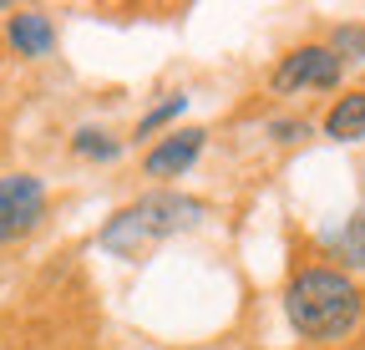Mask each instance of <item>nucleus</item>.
<instances>
[{
  "label": "nucleus",
  "mask_w": 365,
  "mask_h": 350,
  "mask_svg": "<svg viewBox=\"0 0 365 350\" xmlns=\"http://www.w3.org/2000/svg\"><path fill=\"white\" fill-rule=\"evenodd\" d=\"M284 315H289V325H294L299 340L335 345V340L355 335V325L365 315V294L335 264H304L284 284Z\"/></svg>",
  "instance_id": "1"
},
{
  "label": "nucleus",
  "mask_w": 365,
  "mask_h": 350,
  "mask_svg": "<svg viewBox=\"0 0 365 350\" xmlns=\"http://www.w3.org/2000/svg\"><path fill=\"white\" fill-rule=\"evenodd\" d=\"M208 218V203L193 193H178V188H153L143 198L122 203L107 224L97 229V249L112 259H143L153 244L173 239V234H188Z\"/></svg>",
  "instance_id": "2"
},
{
  "label": "nucleus",
  "mask_w": 365,
  "mask_h": 350,
  "mask_svg": "<svg viewBox=\"0 0 365 350\" xmlns=\"http://www.w3.org/2000/svg\"><path fill=\"white\" fill-rule=\"evenodd\" d=\"M340 81H345V61L325 46V41L294 46L289 56H279V66L269 71V86L279 97H294V92H340Z\"/></svg>",
  "instance_id": "3"
},
{
  "label": "nucleus",
  "mask_w": 365,
  "mask_h": 350,
  "mask_svg": "<svg viewBox=\"0 0 365 350\" xmlns=\"http://www.w3.org/2000/svg\"><path fill=\"white\" fill-rule=\"evenodd\" d=\"M46 218V183L36 173H6L0 178V244H16Z\"/></svg>",
  "instance_id": "4"
},
{
  "label": "nucleus",
  "mask_w": 365,
  "mask_h": 350,
  "mask_svg": "<svg viewBox=\"0 0 365 350\" xmlns=\"http://www.w3.org/2000/svg\"><path fill=\"white\" fill-rule=\"evenodd\" d=\"M203 143H208L203 127H173L163 143H153L143 153V173H148V178H182V173L198 163Z\"/></svg>",
  "instance_id": "5"
},
{
  "label": "nucleus",
  "mask_w": 365,
  "mask_h": 350,
  "mask_svg": "<svg viewBox=\"0 0 365 350\" xmlns=\"http://www.w3.org/2000/svg\"><path fill=\"white\" fill-rule=\"evenodd\" d=\"M6 41H11V51L26 56V61H41V56H51L56 51V21L26 6V11H11L6 16Z\"/></svg>",
  "instance_id": "6"
},
{
  "label": "nucleus",
  "mask_w": 365,
  "mask_h": 350,
  "mask_svg": "<svg viewBox=\"0 0 365 350\" xmlns=\"http://www.w3.org/2000/svg\"><path fill=\"white\" fill-rule=\"evenodd\" d=\"M325 138L330 143H365V86H355V92H340L325 112Z\"/></svg>",
  "instance_id": "7"
},
{
  "label": "nucleus",
  "mask_w": 365,
  "mask_h": 350,
  "mask_svg": "<svg viewBox=\"0 0 365 350\" xmlns=\"http://www.w3.org/2000/svg\"><path fill=\"white\" fill-rule=\"evenodd\" d=\"M325 244H330V254L340 259V264L365 269V208H360V213H350L340 229H330V234H325Z\"/></svg>",
  "instance_id": "8"
},
{
  "label": "nucleus",
  "mask_w": 365,
  "mask_h": 350,
  "mask_svg": "<svg viewBox=\"0 0 365 350\" xmlns=\"http://www.w3.org/2000/svg\"><path fill=\"white\" fill-rule=\"evenodd\" d=\"M71 153L86 158V163H112V158L122 153V143L107 138L102 127H76V133H71Z\"/></svg>",
  "instance_id": "9"
},
{
  "label": "nucleus",
  "mask_w": 365,
  "mask_h": 350,
  "mask_svg": "<svg viewBox=\"0 0 365 350\" xmlns=\"http://www.w3.org/2000/svg\"><path fill=\"white\" fill-rule=\"evenodd\" d=\"M182 112H188V97H182V92H168V97H163L158 107H148V112H143V122H137V138H153L158 127L178 122Z\"/></svg>",
  "instance_id": "10"
},
{
  "label": "nucleus",
  "mask_w": 365,
  "mask_h": 350,
  "mask_svg": "<svg viewBox=\"0 0 365 350\" xmlns=\"http://www.w3.org/2000/svg\"><path fill=\"white\" fill-rule=\"evenodd\" d=\"M325 46L340 56V61H365V26H335V36L325 41Z\"/></svg>",
  "instance_id": "11"
},
{
  "label": "nucleus",
  "mask_w": 365,
  "mask_h": 350,
  "mask_svg": "<svg viewBox=\"0 0 365 350\" xmlns=\"http://www.w3.org/2000/svg\"><path fill=\"white\" fill-rule=\"evenodd\" d=\"M269 138H274V143H299V138H309V127L294 122V117H274V122H269Z\"/></svg>",
  "instance_id": "12"
}]
</instances>
